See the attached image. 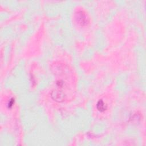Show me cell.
<instances>
[{"instance_id": "1", "label": "cell", "mask_w": 146, "mask_h": 146, "mask_svg": "<svg viewBox=\"0 0 146 146\" xmlns=\"http://www.w3.org/2000/svg\"><path fill=\"white\" fill-rule=\"evenodd\" d=\"M76 18H77V21H78L79 23H81V25H85L87 22V17L83 12H79L78 13Z\"/></svg>"}, {"instance_id": "2", "label": "cell", "mask_w": 146, "mask_h": 146, "mask_svg": "<svg viewBox=\"0 0 146 146\" xmlns=\"http://www.w3.org/2000/svg\"><path fill=\"white\" fill-rule=\"evenodd\" d=\"M97 109L100 111V112H103V111H105L107 109V106L105 105V103H104L102 100H99L98 103H97Z\"/></svg>"}, {"instance_id": "3", "label": "cell", "mask_w": 146, "mask_h": 146, "mask_svg": "<svg viewBox=\"0 0 146 146\" xmlns=\"http://www.w3.org/2000/svg\"><path fill=\"white\" fill-rule=\"evenodd\" d=\"M14 102V100L13 99H12L11 100H10L9 103V107H11L13 105Z\"/></svg>"}]
</instances>
